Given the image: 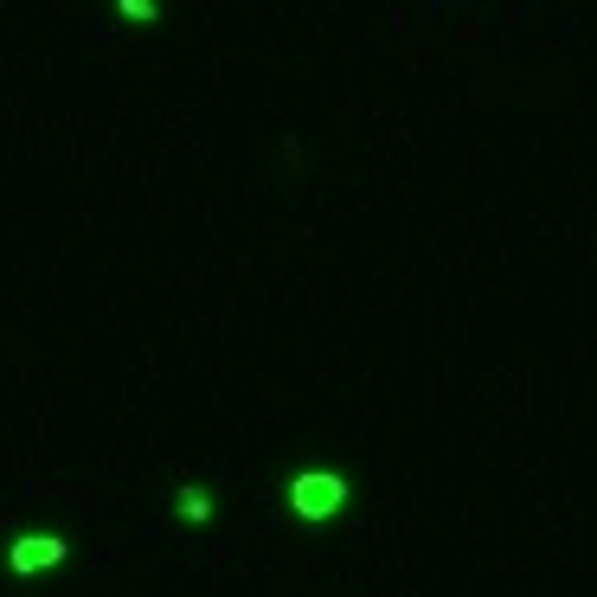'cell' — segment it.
Listing matches in <instances>:
<instances>
[{
  "label": "cell",
  "instance_id": "6da1fadb",
  "mask_svg": "<svg viewBox=\"0 0 597 597\" xmlns=\"http://www.w3.org/2000/svg\"><path fill=\"white\" fill-rule=\"evenodd\" d=\"M340 501H347V482L334 475V469H302L296 482H289V508H296V521H328L340 514Z\"/></svg>",
  "mask_w": 597,
  "mask_h": 597
},
{
  "label": "cell",
  "instance_id": "277c9868",
  "mask_svg": "<svg viewBox=\"0 0 597 597\" xmlns=\"http://www.w3.org/2000/svg\"><path fill=\"white\" fill-rule=\"evenodd\" d=\"M116 13H123V20H135V26H148V20L161 13V0H116Z\"/></svg>",
  "mask_w": 597,
  "mask_h": 597
},
{
  "label": "cell",
  "instance_id": "7a4b0ae2",
  "mask_svg": "<svg viewBox=\"0 0 597 597\" xmlns=\"http://www.w3.org/2000/svg\"><path fill=\"white\" fill-rule=\"evenodd\" d=\"M65 539L59 533H20L13 546H7V565L20 572V579H33V572H46V565H65Z\"/></svg>",
  "mask_w": 597,
  "mask_h": 597
},
{
  "label": "cell",
  "instance_id": "3957f363",
  "mask_svg": "<svg viewBox=\"0 0 597 597\" xmlns=\"http://www.w3.org/2000/svg\"><path fill=\"white\" fill-rule=\"evenodd\" d=\"M181 514H187V521H212V495H206V488H181Z\"/></svg>",
  "mask_w": 597,
  "mask_h": 597
}]
</instances>
